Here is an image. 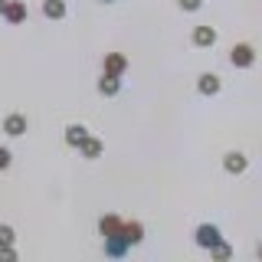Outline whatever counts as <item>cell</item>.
<instances>
[{
    "instance_id": "277c9868",
    "label": "cell",
    "mask_w": 262,
    "mask_h": 262,
    "mask_svg": "<svg viewBox=\"0 0 262 262\" xmlns=\"http://www.w3.org/2000/svg\"><path fill=\"white\" fill-rule=\"evenodd\" d=\"M121 236L128 239V246H138L144 239V226L138 223V220H131V223H121Z\"/></svg>"
},
{
    "instance_id": "7c38bea8",
    "label": "cell",
    "mask_w": 262,
    "mask_h": 262,
    "mask_svg": "<svg viewBox=\"0 0 262 262\" xmlns=\"http://www.w3.org/2000/svg\"><path fill=\"white\" fill-rule=\"evenodd\" d=\"M4 16H7V20H10V23H20L23 16H27V7H23L20 0H10V4L4 7Z\"/></svg>"
},
{
    "instance_id": "9a60e30c",
    "label": "cell",
    "mask_w": 262,
    "mask_h": 262,
    "mask_svg": "<svg viewBox=\"0 0 262 262\" xmlns=\"http://www.w3.org/2000/svg\"><path fill=\"white\" fill-rule=\"evenodd\" d=\"M79 147H82V154H85V158H98V154H102V141H98V138H85Z\"/></svg>"
},
{
    "instance_id": "30bf717a",
    "label": "cell",
    "mask_w": 262,
    "mask_h": 262,
    "mask_svg": "<svg viewBox=\"0 0 262 262\" xmlns=\"http://www.w3.org/2000/svg\"><path fill=\"white\" fill-rule=\"evenodd\" d=\"M193 43L196 46H213V43H216V30H213V27H196L193 30Z\"/></svg>"
},
{
    "instance_id": "3957f363",
    "label": "cell",
    "mask_w": 262,
    "mask_h": 262,
    "mask_svg": "<svg viewBox=\"0 0 262 262\" xmlns=\"http://www.w3.org/2000/svg\"><path fill=\"white\" fill-rule=\"evenodd\" d=\"M220 239V229L213 226V223H203V226H196V246L200 249H210L213 243Z\"/></svg>"
},
{
    "instance_id": "5b68a950",
    "label": "cell",
    "mask_w": 262,
    "mask_h": 262,
    "mask_svg": "<svg viewBox=\"0 0 262 262\" xmlns=\"http://www.w3.org/2000/svg\"><path fill=\"white\" fill-rule=\"evenodd\" d=\"M4 131L10 138H20L23 131H27V118H23V115H7V118H4Z\"/></svg>"
},
{
    "instance_id": "8992f818",
    "label": "cell",
    "mask_w": 262,
    "mask_h": 262,
    "mask_svg": "<svg viewBox=\"0 0 262 262\" xmlns=\"http://www.w3.org/2000/svg\"><path fill=\"white\" fill-rule=\"evenodd\" d=\"M125 66H128V59L121 53H108V56H105V72H108V76H121Z\"/></svg>"
},
{
    "instance_id": "2e32d148",
    "label": "cell",
    "mask_w": 262,
    "mask_h": 262,
    "mask_svg": "<svg viewBox=\"0 0 262 262\" xmlns=\"http://www.w3.org/2000/svg\"><path fill=\"white\" fill-rule=\"evenodd\" d=\"M210 252H213V259H229V252H233V249H229L223 239H216V243L210 246Z\"/></svg>"
},
{
    "instance_id": "ffe728a7",
    "label": "cell",
    "mask_w": 262,
    "mask_h": 262,
    "mask_svg": "<svg viewBox=\"0 0 262 262\" xmlns=\"http://www.w3.org/2000/svg\"><path fill=\"white\" fill-rule=\"evenodd\" d=\"M4 167H10V151L0 147V170H4Z\"/></svg>"
},
{
    "instance_id": "4fadbf2b",
    "label": "cell",
    "mask_w": 262,
    "mask_h": 262,
    "mask_svg": "<svg viewBox=\"0 0 262 262\" xmlns=\"http://www.w3.org/2000/svg\"><path fill=\"white\" fill-rule=\"evenodd\" d=\"M98 233H102V236L121 233V220H118V216H102V220H98Z\"/></svg>"
},
{
    "instance_id": "6da1fadb",
    "label": "cell",
    "mask_w": 262,
    "mask_h": 262,
    "mask_svg": "<svg viewBox=\"0 0 262 262\" xmlns=\"http://www.w3.org/2000/svg\"><path fill=\"white\" fill-rule=\"evenodd\" d=\"M229 62H233L236 69H249V66L256 62V49H252L249 43H236L233 49H229Z\"/></svg>"
},
{
    "instance_id": "7a4b0ae2",
    "label": "cell",
    "mask_w": 262,
    "mask_h": 262,
    "mask_svg": "<svg viewBox=\"0 0 262 262\" xmlns=\"http://www.w3.org/2000/svg\"><path fill=\"white\" fill-rule=\"evenodd\" d=\"M128 252V239L121 233H115V236H105V256H112V259H121Z\"/></svg>"
},
{
    "instance_id": "7402d4cb",
    "label": "cell",
    "mask_w": 262,
    "mask_h": 262,
    "mask_svg": "<svg viewBox=\"0 0 262 262\" xmlns=\"http://www.w3.org/2000/svg\"><path fill=\"white\" fill-rule=\"evenodd\" d=\"M102 4H115V0H102Z\"/></svg>"
},
{
    "instance_id": "5bb4252c",
    "label": "cell",
    "mask_w": 262,
    "mask_h": 262,
    "mask_svg": "<svg viewBox=\"0 0 262 262\" xmlns=\"http://www.w3.org/2000/svg\"><path fill=\"white\" fill-rule=\"evenodd\" d=\"M43 13L49 16V20H62V16H66V0H46Z\"/></svg>"
},
{
    "instance_id": "d6986e66",
    "label": "cell",
    "mask_w": 262,
    "mask_h": 262,
    "mask_svg": "<svg viewBox=\"0 0 262 262\" xmlns=\"http://www.w3.org/2000/svg\"><path fill=\"white\" fill-rule=\"evenodd\" d=\"M177 4L184 7V10H200V4H203V0H177Z\"/></svg>"
},
{
    "instance_id": "52a82bcc",
    "label": "cell",
    "mask_w": 262,
    "mask_h": 262,
    "mask_svg": "<svg viewBox=\"0 0 262 262\" xmlns=\"http://www.w3.org/2000/svg\"><path fill=\"white\" fill-rule=\"evenodd\" d=\"M196 92H200V95H216L220 92V76H213V72L200 76V82H196Z\"/></svg>"
},
{
    "instance_id": "ac0fdd59",
    "label": "cell",
    "mask_w": 262,
    "mask_h": 262,
    "mask_svg": "<svg viewBox=\"0 0 262 262\" xmlns=\"http://www.w3.org/2000/svg\"><path fill=\"white\" fill-rule=\"evenodd\" d=\"M13 259H16V252L10 246H0V262H13Z\"/></svg>"
},
{
    "instance_id": "e0dca14e",
    "label": "cell",
    "mask_w": 262,
    "mask_h": 262,
    "mask_svg": "<svg viewBox=\"0 0 262 262\" xmlns=\"http://www.w3.org/2000/svg\"><path fill=\"white\" fill-rule=\"evenodd\" d=\"M0 246H13V229L10 226H0Z\"/></svg>"
},
{
    "instance_id": "ba28073f",
    "label": "cell",
    "mask_w": 262,
    "mask_h": 262,
    "mask_svg": "<svg viewBox=\"0 0 262 262\" xmlns=\"http://www.w3.org/2000/svg\"><path fill=\"white\" fill-rule=\"evenodd\" d=\"M223 167H226V174H243V170H246V158L239 151H229L223 158Z\"/></svg>"
},
{
    "instance_id": "9c48e42d",
    "label": "cell",
    "mask_w": 262,
    "mask_h": 262,
    "mask_svg": "<svg viewBox=\"0 0 262 262\" xmlns=\"http://www.w3.org/2000/svg\"><path fill=\"white\" fill-rule=\"evenodd\" d=\"M118 89H121L118 76H108V72H105V76L98 79V92H102V95H118Z\"/></svg>"
},
{
    "instance_id": "8fae6325",
    "label": "cell",
    "mask_w": 262,
    "mask_h": 262,
    "mask_svg": "<svg viewBox=\"0 0 262 262\" xmlns=\"http://www.w3.org/2000/svg\"><path fill=\"white\" fill-rule=\"evenodd\" d=\"M85 138H89V131L82 125H69V128H66V144H69V147H79Z\"/></svg>"
},
{
    "instance_id": "44dd1931",
    "label": "cell",
    "mask_w": 262,
    "mask_h": 262,
    "mask_svg": "<svg viewBox=\"0 0 262 262\" xmlns=\"http://www.w3.org/2000/svg\"><path fill=\"white\" fill-rule=\"evenodd\" d=\"M4 7H7V0H0V13H4Z\"/></svg>"
}]
</instances>
